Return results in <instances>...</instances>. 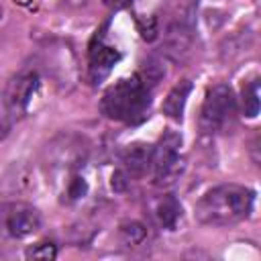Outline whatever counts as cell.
I'll list each match as a JSON object with an SVG mask.
<instances>
[{
    "label": "cell",
    "mask_w": 261,
    "mask_h": 261,
    "mask_svg": "<svg viewBox=\"0 0 261 261\" xmlns=\"http://www.w3.org/2000/svg\"><path fill=\"white\" fill-rule=\"evenodd\" d=\"M0 18H2V4H0Z\"/></svg>",
    "instance_id": "ac0fdd59"
},
{
    "label": "cell",
    "mask_w": 261,
    "mask_h": 261,
    "mask_svg": "<svg viewBox=\"0 0 261 261\" xmlns=\"http://www.w3.org/2000/svg\"><path fill=\"white\" fill-rule=\"evenodd\" d=\"M255 192L239 184H220L196 202L194 216L206 226H228L245 220L253 212Z\"/></svg>",
    "instance_id": "6da1fadb"
},
{
    "label": "cell",
    "mask_w": 261,
    "mask_h": 261,
    "mask_svg": "<svg viewBox=\"0 0 261 261\" xmlns=\"http://www.w3.org/2000/svg\"><path fill=\"white\" fill-rule=\"evenodd\" d=\"M153 216L161 228L175 230L179 218H181V204L173 194H163L153 204Z\"/></svg>",
    "instance_id": "30bf717a"
},
{
    "label": "cell",
    "mask_w": 261,
    "mask_h": 261,
    "mask_svg": "<svg viewBox=\"0 0 261 261\" xmlns=\"http://www.w3.org/2000/svg\"><path fill=\"white\" fill-rule=\"evenodd\" d=\"M43 224L37 206L22 200L0 202V234L6 239H24L35 234Z\"/></svg>",
    "instance_id": "277c9868"
},
{
    "label": "cell",
    "mask_w": 261,
    "mask_h": 261,
    "mask_svg": "<svg viewBox=\"0 0 261 261\" xmlns=\"http://www.w3.org/2000/svg\"><path fill=\"white\" fill-rule=\"evenodd\" d=\"M151 153H153V147L147 145V143H130L126 145V149L122 151V171L128 175V177H139L143 175L149 167H151Z\"/></svg>",
    "instance_id": "9c48e42d"
},
{
    "label": "cell",
    "mask_w": 261,
    "mask_h": 261,
    "mask_svg": "<svg viewBox=\"0 0 261 261\" xmlns=\"http://www.w3.org/2000/svg\"><path fill=\"white\" fill-rule=\"evenodd\" d=\"M243 112L247 118H255L259 114V80L253 77L243 86Z\"/></svg>",
    "instance_id": "7c38bea8"
},
{
    "label": "cell",
    "mask_w": 261,
    "mask_h": 261,
    "mask_svg": "<svg viewBox=\"0 0 261 261\" xmlns=\"http://www.w3.org/2000/svg\"><path fill=\"white\" fill-rule=\"evenodd\" d=\"M151 169L157 186H167L175 181L184 169L181 159V135L167 130L151 153Z\"/></svg>",
    "instance_id": "5b68a950"
},
{
    "label": "cell",
    "mask_w": 261,
    "mask_h": 261,
    "mask_svg": "<svg viewBox=\"0 0 261 261\" xmlns=\"http://www.w3.org/2000/svg\"><path fill=\"white\" fill-rule=\"evenodd\" d=\"M118 234H120V239H122L124 245L137 247V245H141V243L147 239V228H145L141 222L130 220V222H122V224H120Z\"/></svg>",
    "instance_id": "4fadbf2b"
},
{
    "label": "cell",
    "mask_w": 261,
    "mask_h": 261,
    "mask_svg": "<svg viewBox=\"0 0 261 261\" xmlns=\"http://www.w3.org/2000/svg\"><path fill=\"white\" fill-rule=\"evenodd\" d=\"M14 2H16V4H22V6H24V4H29L31 0H14Z\"/></svg>",
    "instance_id": "e0dca14e"
},
{
    "label": "cell",
    "mask_w": 261,
    "mask_h": 261,
    "mask_svg": "<svg viewBox=\"0 0 261 261\" xmlns=\"http://www.w3.org/2000/svg\"><path fill=\"white\" fill-rule=\"evenodd\" d=\"M237 114V96L228 84H214L206 90L200 110V130L214 135L226 130Z\"/></svg>",
    "instance_id": "3957f363"
},
{
    "label": "cell",
    "mask_w": 261,
    "mask_h": 261,
    "mask_svg": "<svg viewBox=\"0 0 261 261\" xmlns=\"http://www.w3.org/2000/svg\"><path fill=\"white\" fill-rule=\"evenodd\" d=\"M86 147H84V141L80 137H73V135H59L47 149L49 153V167L51 171H55L59 177H65L61 179L63 184L75 175L80 171V167L84 165V159H86Z\"/></svg>",
    "instance_id": "8992f818"
},
{
    "label": "cell",
    "mask_w": 261,
    "mask_h": 261,
    "mask_svg": "<svg viewBox=\"0 0 261 261\" xmlns=\"http://www.w3.org/2000/svg\"><path fill=\"white\" fill-rule=\"evenodd\" d=\"M190 92H192V82H190V80L177 82V84L169 90L167 98L163 100V106H161L163 114H165L167 118L179 122V120L184 118V108H186V102H188Z\"/></svg>",
    "instance_id": "8fae6325"
},
{
    "label": "cell",
    "mask_w": 261,
    "mask_h": 261,
    "mask_svg": "<svg viewBox=\"0 0 261 261\" xmlns=\"http://www.w3.org/2000/svg\"><path fill=\"white\" fill-rule=\"evenodd\" d=\"M139 31H141V37H143L145 41H153V39L157 37V33H159V27H157L155 16L147 18V22H145V20H139Z\"/></svg>",
    "instance_id": "9a60e30c"
},
{
    "label": "cell",
    "mask_w": 261,
    "mask_h": 261,
    "mask_svg": "<svg viewBox=\"0 0 261 261\" xmlns=\"http://www.w3.org/2000/svg\"><path fill=\"white\" fill-rule=\"evenodd\" d=\"M102 2H104V6H108L110 10H122V8L130 6L133 0H102Z\"/></svg>",
    "instance_id": "2e32d148"
},
{
    "label": "cell",
    "mask_w": 261,
    "mask_h": 261,
    "mask_svg": "<svg viewBox=\"0 0 261 261\" xmlns=\"http://www.w3.org/2000/svg\"><path fill=\"white\" fill-rule=\"evenodd\" d=\"M88 55H90V75H92L94 84L100 82L102 77H106L108 71L112 69V65L120 59V53L114 47L106 45L104 39L98 37V35L94 37V43L90 45Z\"/></svg>",
    "instance_id": "ba28073f"
},
{
    "label": "cell",
    "mask_w": 261,
    "mask_h": 261,
    "mask_svg": "<svg viewBox=\"0 0 261 261\" xmlns=\"http://www.w3.org/2000/svg\"><path fill=\"white\" fill-rule=\"evenodd\" d=\"M149 106L151 86L141 77V73L114 82L100 100L102 114L110 120L124 124H137L145 120L149 116Z\"/></svg>",
    "instance_id": "7a4b0ae2"
},
{
    "label": "cell",
    "mask_w": 261,
    "mask_h": 261,
    "mask_svg": "<svg viewBox=\"0 0 261 261\" xmlns=\"http://www.w3.org/2000/svg\"><path fill=\"white\" fill-rule=\"evenodd\" d=\"M27 257L29 259H45V261L55 259L57 257V247L53 243H39V245L31 247L27 251Z\"/></svg>",
    "instance_id": "5bb4252c"
},
{
    "label": "cell",
    "mask_w": 261,
    "mask_h": 261,
    "mask_svg": "<svg viewBox=\"0 0 261 261\" xmlns=\"http://www.w3.org/2000/svg\"><path fill=\"white\" fill-rule=\"evenodd\" d=\"M39 90V73L33 67L20 69L16 75H12L4 90V106L12 116H22Z\"/></svg>",
    "instance_id": "52a82bcc"
}]
</instances>
